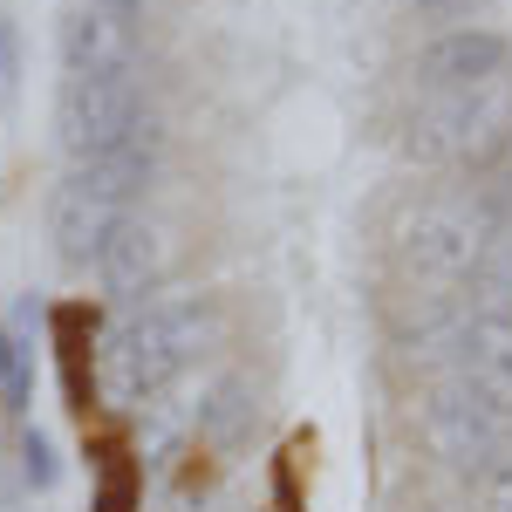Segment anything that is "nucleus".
<instances>
[{
    "instance_id": "nucleus-20",
    "label": "nucleus",
    "mask_w": 512,
    "mask_h": 512,
    "mask_svg": "<svg viewBox=\"0 0 512 512\" xmlns=\"http://www.w3.org/2000/svg\"><path fill=\"white\" fill-rule=\"evenodd\" d=\"M417 7H424V14H437V21H444V14H465V7H472V0H417Z\"/></svg>"
},
{
    "instance_id": "nucleus-12",
    "label": "nucleus",
    "mask_w": 512,
    "mask_h": 512,
    "mask_svg": "<svg viewBox=\"0 0 512 512\" xmlns=\"http://www.w3.org/2000/svg\"><path fill=\"white\" fill-rule=\"evenodd\" d=\"M35 328H48V308H35V301H21L14 315H0V403L7 410H28L35 403Z\"/></svg>"
},
{
    "instance_id": "nucleus-3",
    "label": "nucleus",
    "mask_w": 512,
    "mask_h": 512,
    "mask_svg": "<svg viewBox=\"0 0 512 512\" xmlns=\"http://www.w3.org/2000/svg\"><path fill=\"white\" fill-rule=\"evenodd\" d=\"M506 226L512 219L472 212L465 198H424L403 219V233H396V260H403V274H417L431 294H451V287L478 280L485 246H492V233H506Z\"/></svg>"
},
{
    "instance_id": "nucleus-18",
    "label": "nucleus",
    "mask_w": 512,
    "mask_h": 512,
    "mask_svg": "<svg viewBox=\"0 0 512 512\" xmlns=\"http://www.w3.org/2000/svg\"><path fill=\"white\" fill-rule=\"evenodd\" d=\"M14 89H21V28L0 14V110L14 103Z\"/></svg>"
},
{
    "instance_id": "nucleus-15",
    "label": "nucleus",
    "mask_w": 512,
    "mask_h": 512,
    "mask_svg": "<svg viewBox=\"0 0 512 512\" xmlns=\"http://www.w3.org/2000/svg\"><path fill=\"white\" fill-rule=\"evenodd\" d=\"M89 472H96V512H137V499H144V465L130 458V444H96L89 451Z\"/></svg>"
},
{
    "instance_id": "nucleus-6",
    "label": "nucleus",
    "mask_w": 512,
    "mask_h": 512,
    "mask_svg": "<svg viewBox=\"0 0 512 512\" xmlns=\"http://www.w3.org/2000/svg\"><path fill=\"white\" fill-rule=\"evenodd\" d=\"M506 417L499 410H485L465 383H451V390L431 396V444L451 458V465H465V472H478L492 451H506Z\"/></svg>"
},
{
    "instance_id": "nucleus-2",
    "label": "nucleus",
    "mask_w": 512,
    "mask_h": 512,
    "mask_svg": "<svg viewBox=\"0 0 512 512\" xmlns=\"http://www.w3.org/2000/svg\"><path fill=\"white\" fill-rule=\"evenodd\" d=\"M205 335H212V308H205V301H164V308L130 315L117 335H110L103 369H110V383H117L123 403H144V396L164 390V383L205 349Z\"/></svg>"
},
{
    "instance_id": "nucleus-10",
    "label": "nucleus",
    "mask_w": 512,
    "mask_h": 512,
    "mask_svg": "<svg viewBox=\"0 0 512 512\" xmlns=\"http://www.w3.org/2000/svg\"><path fill=\"white\" fill-rule=\"evenodd\" d=\"M117 219H123L117 205L76 192V185L62 178L55 198H48V239H55V260H62V267H96V253H103V239H110Z\"/></svg>"
},
{
    "instance_id": "nucleus-16",
    "label": "nucleus",
    "mask_w": 512,
    "mask_h": 512,
    "mask_svg": "<svg viewBox=\"0 0 512 512\" xmlns=\"http://www.w3.org/2000/svg\"><path fill=\"white\" fill-rule=\"evenodd\" d=\"M21 478H28L35 492H48V485L62 478V458H55L48 431H28V437H21Z\"/></svg>"
},
{
    "instance_id": "nucleus-19",
    "label": "nucleus",
    "mask_w": 512,
    "mask_h": 512,
    "mask_svg": "<svg viewBox=\"0 0 512 512\" xmlns=\"http://www.w3.org/2000/svg\"><path fill=\"white\" fill-rule=\"evenodd\" d=\"M89 7H103L117 28H137V14H144V0H89Z\"/></svg>"
},
{
    "instance_id": "nucleus-11",
    "label": "nucleus",
    "mask_w": 512,
    "mask_h": 512,
    "mask_svg": "<svg viewBox=\"0 0 512 512\" xmlns=\"http://www.w3.org/2000/svg\"><path fill=\"white\" fill-rule=\"evenodd\" d=\"M48 342H55V362H62V396H69V410L89 417L96 410V315H89V301H62V308H48Z\"/></svg>"
},
{
    "instance_id": "nucleus-4",
    "label": "nucleus",
    "mask_w": 512,
    "mask_h": 512,
    "mask_svg": "<svg viewBox=\"0 0 512 512\" xmlns=\"http://www.w3.org/2000/svg\"><path fill=\"white\" fill-rule=\"evenodd\" d=\"M55 144L69 158H103L123 144H144V103L130 69H103V76H62L55 89Z\"/></svg>"
},
{
    "instance_id": "nucleus-7",
    "label": "nucleus",
    "mask_w": 512,
    "mask_h": 512,
    "mask_svg": "<svg viewBox=\"0 0 512 512\" xmlns=\"http://www.w3.org/2000/svg\"><path fill=\"white\" fill-rule=\"evenodd\" d=\"M55 55H62V76H103V69H130V28H117L103 7L69 0L55 14Z\"/></svg>"
},
{
    "instance_id": "nucleus-1",
    "label": "nucleus",
    "mask_w": 512,
    "mask_h": 512,
    "mask_svg": "<svg viewBox=\"0 0 512 512\" xmlns=\"http://www.w3.org/2000/svg\"><path fill=\"white\" fill-rule=\"evenodd\" d=\"M410 151L424 164H472V171L506 158L512 151V76L424 96L417 117H410Z\"/></svg>"
},
{
    "instance_id": "nucleus-8",
    "label": "nucleus",
    "mask_w": 512,
    "mask_h": 512,
    "mask_svg": "<svg viewBox=\"0 0 512 512\" xmlns=\"http://www.w3.org/2000/svg\"><path fill=\"white\" fill-rule=\"evenodd\" d=\"M458 383L485 410H499L512 424V321L506 315H478L465 328V342H458Z\"/></svg>"
},
{
    "instance_id": "nucleus-9",
    "label": "nucleus",
    "mask_w": 512,
    "mask_h": 512,
    "mask_svg": "<svg viewBox=\"0 0 512 512\" xmlns=\"http://www.w3.org/2000/svg\"><path fill=\"white\" fill-rule=\"evenodd\" d=\"M164 274V239L158 226H144V219H117L110 239H103V253H96V280H103V294L110 301H144Z\"/></svg>"
},
{
    "instance_id": "nucleus-14",
    "label": "nucleus",
    "mask_w": 512,
    "mask_h": 512,
    "mask_svg": "<svg viewBox=\"0 0 512 512\" xmlns=\"http://www.w3.org/2000/svg\"><path fill=\"white\" fill-rule=\"evenodd\" d=\"M253 431V383L246 376H226V383H212L205 403H198V437L205 444H239V437Z\"/></svg>"
},
{
    "instance_id": "nucleus-17",
    "label": "nucleus",
    "mask_w": 512,
    "mask_h": 512,
    "mask_svg": "<svg viewBox=\"0 0 512 512\" xmlns=\"http://www.w3.org/2000/svg\"><path fill=\"white\" fill-rule=\"evenodd\" d=\"M478 492H485L492 512H512V451H492V458L478 465Z\"/></svg>"
},
{
    "instance_id": "nucleus-5",
    "label": "nucleus",
    "mask_w": 512,
    "mask_h": 512,
    "mask_svg": "<svg viewBox=\"0 0 512 512\" xmlns=\"http://www.w3.org/2000/svg\"><path fill=\"white\" fill-rule=\"evenodd\" d=\"M492 76H512V41L499 28H451L417 55V89L424 96L472 89V82H492Z\"/></svg>"
},
{
    "instance_id": "nucleus-13",
    "label": "nucleus",
    "mask_w": 512,
    "mask_h": 512,
    "mask_svg": "<svg viewBox=\"0 0 512 512\" xmlns=\"http://www.w3.org/2000/svg\"><path fill=\"white\" fill-rule=\"evenodd\" d=\"M151 151L144 144H123V151H103V158H82V164H69V185L76 192H89V198H103V205H130V198L151 185Z\"/></svg>"
}]
</instances>
